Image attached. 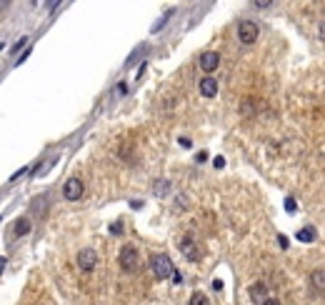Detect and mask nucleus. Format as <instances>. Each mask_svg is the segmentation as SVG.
I'll list each match as a JSON object with an SVG mask.
<instances>
[{
    "label": "nucleus",
    "instance_id": "1",
    "mask_svg": "<svg viewBox=\"0 0 325 305\" xmlns=\"http://www.w3.org/2000/svg\"><path fill=\"white\" fill-rule=\"evenodd\" d=\"M150 270H153V275H155L158 280H165V278H170V275L175 273L173 260H170L168 255H163V253H158V255L150 258Z\"/></svg>",
    "mask_w": 325,
    "mask_h": 305
},
{
    "label": "nucleus",
    "instance_id": "2",
    "mask_svg": "<svg viewBox=\"0 0 325 305\" xmlns=\"http://www.w3.org/2000/svg\"><path fill=\"white\" fill-rule=\"evenodd\" d=\"M258 25L253 23V20H243L240 25H238V40L243 43V45H253L255 40H258Z\"/></svg>",
    "mask_w": 325,
    "mask_h": 305
},
{
    "label": "nucleus",
    "instance_id": "3",
    "mask_svg": "<svg viewBox=\"0 0 325 305\" xmlns=\"http://www.w3.org/2000/svg\"><path fill=\"white\" fill-rule=\"evenodd\" d=\"M83 180L80 178H70L68 183L63 185V195H65V200H70V203H75V200H80L83 198Z\"/></svg>",
    "mask_w": 325,
    "mask_h": 305
},
{
    "label": "nucleus",
    "instance_id": "4",
    "mask_svg": "<svg viewBox=\"0 0 325 305\" xmlns=\"http://www.w3.org/2000/svg\"><path fill=\"white\" fill-rule=\"evenodd\" d=\"M118 260H120L123 270H135V265H138V250H135V245H123Z\"/></svg>",
    "mask_w": 325,
    "mask_h": 305
},
{
    "label": "nucleus",
    "instance_id": "5",
    "mask_svg": "<svg viewBox=\"0 0 325 305\" xmlns=\"http://www.w3.org/2000/svg\"><path fill=\"white\" fill-rule=\"evenodd\" d=\"M95 263H98V255H95L93 248H85V250L78 253V268H80V270L90 273V270L95 268Z\"/></svg>",
    "mask_w": 325,
    "mask_h": 305
},
{
    "label": "nucleus",
    "instance_id": "6",
    "mask_svg": "<svg viewBox=\"0 0 325 305\" xmlns=\"http://www.w3.org/2000/svg\"><path fill=\"white\" fill-rule=\"evenodd\" d=\"M218 63H220V55H218L215 50H208V53L200 55V70H205L208 75L218 68Z\"/></svg>",
    "mask_w": 325,
    "mask_h": 305
},
{
    "label": "nucleus",
    "instance_id": "7",
    "mask_svg": "<svg viewBox=\"0 0 325 305\" xmlns=\"http://www.w3.org/2000/svg\"><path fill=\"white\" fill-rule=\"evenodd\" d=\"M180 250H183V255L188 258V260H200V248H198V243L195 240H190V238H185L183 243H180Z\"/></svg>",
    "mask_w": 325,
    "mask_h": 305
},
{
    "label": "nucleus",
    "instance_id": "8",
    "mask_svg": "<svg viewBox=\"0 0 325 305\" xmlns=\"http://www.w3.org/2000/svg\"><path fill=\"white\" fill-rule=\"evenodd\" d=\"M268 298H270V295H268V285H265V283H253V285H250V300H253L255 305H263Z\"/></svg>",
    "mask_w": 325,
    "mask_h": 305
},
{
    "label": "nucleus",
    "instance_id": "9",
    "mask_svg": "<svg viewBox=\"0 0 325 305\" xmlns=\"http://www.w3.org/2000/svg\"><path fill=\"white\" fill-rule=\"evenodd\" d=\"M198 88H200V93H203L205 98H213V95L218 93V83H215V78H213V75H205V78L200 80V85H198Z\"/></svg>",
    "mask_w": 325,
    "mask_h": 305
},
{
    "label": "nucleus",
    "instance_id": "10",
    "mask_svg": "<svg viewBox=\"0 0 325 305\" xmlns=\"http://www.w3.org/2000/svg\"><path fill=\"white\" fill-rule=\"evenodd\" d=\"M13 230H15V235H18V238L28 235V233H30V220H28V218H18V220H15V225H13Z\"/></svg>",
    "mask_w": 325,
    "mask_h": 305
},
{
    "label": "nucleus",
    "instance_id": "11",
    "mask_svg": "<svg viewBox=\"0 0 325 305\" xmlns=\"http://www.w3.org/2000/svg\"><path fill=\"white\" fill-rule=\"evenodd\" d=\"M295 238H298L300 243H313V240H315V230H313V228H303V230L295 233Z\"/></svg>",
    "mask_w": 325,
    "mask_h": 305
},
{
    "label": "nucleus",
    "instance_id": "12",
    "mask_svg": "<svg viewBox=\"0 0 325 305\" xmlns=\"http://www.w3.org/2000/svg\"><path fill=\"white\" fill-rule=\"evenodd\" d=\"M313 283H315V290H318V293H323V290H325V273H323L320 268L315 270V275H313Z\"/></svg>",
    "mask_w": 325,
    "mask_h": 305
},
{
    "label": "nucleus",
    "instance_id": "13",
    "mask_svg": "<svg viewBox=\"0 0 325 305\" xmlns=\"http://www.w3.org/2000/svg\"><path fill=\"white\" fill-rule=\"evenodd\" d=\"M188 305H210V300H208L203 293H193V298H190Z\"/></svg>",
    "mask_w": 325,
    "mask_h": 305
},
{
    "label": "nucleus",
    "instance_id": "14",
    "mask_svg": "<svg viewBox=\"0 0 325 305\" xmlns=\"http://www.w3.org/2000/svg\"><path fill=\"white\" fill-rule=\"evenodd\" d=\"M33 208H35L38 213H43V208H45V198H38V200H33Z\"/></svg>",
    "mask_w": 325,
    "mask_h": 305
},
{
    "label": "nucleus",
    "instance_id": "15",
    "mask_svg": "<svg viewBox=\"0 0 325 305\" xmlns=\"http://www.w3.org/2000/svg\"><path fill=\"white\" fill-rule=\"evenodd\" d=\"M285 208H288V210L293 213V210H295L298 205H295V200H293V198H285Z\"/></svg>",
    "mask_w": 325,
    "mask_h": 305
},
{
    "label": "nucleus",
    "instance_id": "16",
    "mask_svg": "<svg viewBox=\"0 0 325 305\" xmlns=\"http://www.w3.org/2000/svg\"><path fill=\"white\" fill-rule=\"evenodd\" d=\"M120 228H123V225H120V223H115V225H110V233H113V235H120V233H123Z\"/></svg>",
    "mask_w": 325,
    "mask_h": 305
},
{
    "label": "nucleus",
    "instance_id": "17",
    "mask_svg": "<svg viewBox=\"0 0 325 305\" xmlns=\"http://www.w3.org/2000/svg\"><path fill=\"white\" fill-rule=\"evenodd\" d=\"M253 5H255V8H270L273 3H265V0H258V3H253Z\"/></svg>",
    "mask_w": 325,
    "mask_h": 305
},
{
    "label": "nucleus",
    "instance_id": "18",
    "mask_svg": "<svg viewBox=\"0 0 325 305\" xmlns=\"http://www.w3.org/2000/svg\"><path fill=\"white\" fill-rule=\"evenodd\" d=\"M213 163H215V168H223V165H225V158H223V155H218Z\"/></svg>",
    "mask_w": 325,
    "mask_h": 305
},
{
    "label": "nucleus",
    "instance_id": "19",
    "mask_svg": "<svg viewBox=\"0 0 325 305\" xmlns=\"http://www.w3.org/2000/svg\"><path fill=\"white\" fill-rule=\"evenodd\" d=\"M263 305H280V300H278V298H268Z\"/></svg>",
    "mask_w": 325,
    "mask_h": 305
},
{
    "label": "nucleus",
    "instance_id": "20",
    "mask_svg": "<svg viewBox=\"0 0 325 305\" xmlns=\"http://www.w3.org/2000/svg\"><path fill=\"white\" fill-rule=\"evenodd\" d=\"M278 243H280V248H288V238H285V235H280Z\"/></svg>",
    "mask_w": 325,
    "mask_h": 305
},
{
    "label": "nucleus",
    "instance_id": "21",
    "mask_svg": "<svg viewBox=\"0 0 325 305\" xmlns=\"http://www.w3.org/2000/svg\"><path fill=\"white\" fill-rule=\"evenodd\" d=\"M25 170H28V168H23V170H18V173H15V175H13V178H10V183H15V180H18V178H20V175H23V173H25Z\"/></svg>",
    "mask_w": 325,
    "mask_h": 305
},
{
    "label": "nucleus",
    "instance_id": "22",
    "mask_svg": "<svg viewBox=\"0 0 325 305\" xmlns=\"http://www.w3.org/2000/svg\"><path fill=\"white\" fill-rule=\"evenodd\" d=\"M30 50H33V48H28V50H25V53H23V55H20V58H18V63H23V60H25V58H28V55H30Z\"/></svg>",
    "mask_w": 325,
    "mask_h": 305
}]
</instances>
